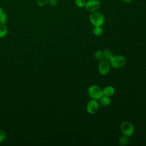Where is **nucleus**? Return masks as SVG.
<instances>
[{"mask_svg":"<svg viewBox=\"0 0 146 146\" xmlns=\"http://www.w3.org/2000/svg\"><path fill=\"white\" fill-rule=\"evenodd\" d=\"M103 56H104V59L110 60L112 56H113V54L111 51H110L108 49H105L103 51Z\"/></svg>","mask_w":146,"mask_h":146,"instance_id":"f8f14e48","label":"nucleus"},{"mask_svg":"<svg viewBox=\"0 0 146 146\" xmlns=\"http://www.w3.org/2000/svg\"><path fill=\"white\" fill-rule=\"evenodd\" d=\"M86 1V0H75V3L77 7L83 8L85 7Z\"/></svg>","mask_w":146,"mask_h":146,"instance_id":"dca6fc26","label":"nucleus"},{"mask_svg":"<svg viewBox=\"0 0 146 146\" xmlns=\"http://www.w3.org/2000/svg\"><path fill=\"white\" fill-rule=\"evenodd\" d=\"M126 58L121 55H113L109 60L111 66L114 68H120L124 66L126 63Z\"/></svg>","mask_w":146,"mask_h":146,"instance_id":"f03ea898","label":"nucleus"},{"mask_svg":"<svg viewBox=\"0 0 146 146\" xmlns=\"http://www.w3.org/2000/svg\"><path fill=\"white\" fill-rule=\"evenodd\" d=\"M9 20V17L7 14L3 11L1 14H0V23L6 25Z\"/></svg>","mask_w":146,"mask_h":146,"instance_id":"ddd939ff","label":"nucleus"},{"mask_svg":"<svg viewBox=\"0 0 146 146\" xmlns=\"http://www.w3.org/2000/svg\"><path fill=\"white\" fill-rule=\"evenodd\" d=\"M49 0H36V3L38 6L42 7L48 3Z\"/></svg>","mask_w":146,"mask_h":146,"instance_id":"a211bd4d","label":"nucleus"},{"mask_svg":"<svg viewBox=\"0 0 146 146\" xmlns=\"http://www.w3.org/2000/svg\"><path fill=\"white\" fill-rule=\"evenodd\" d=\"M0 2H1V0H0Z\"/></svg>","mask_w":146,"mask_h":146,"instance_id":"5701e85b","label":"nucleus"},{"mask_svg":"<svg viewBox=\"0 0 146 146\" xmlns=\"http://www.w3.org/2000/svg\"><path fill=\"white\" fill-rule=\"evenodd\" d=\"M103 32V30L102 26H95L93 29V33L96 36H100Z\"/></svg>","mask_w":146,"mask_h":146,"instance_id":"4468645a","label":"nucleus"},{"mask_svg":"<svg viewBox=\"0 0 146 146\" xmlns=\"http://www.w3.org/2000/svg\"><path fill=\"white\" fill-rule=\"evenodd\" d=\"M119 143L121 146L127 145L129 143V137L124 135L120 136L119 140Z\"/></svg>","mask_w":146,"mask_h":146,"instance_id":"9d476101","label":"nucleus"},{"mask_svg":"<svg viewBox=\"0 0 146 146\" xmlns=\"http://www.w3.org/2000/svg\"><path fill=\"white\" fill-rule=\"evenodd\" d=\"M3 11V9H2V8L1 7H0V14H1Z\"/></svg>","mask_w":146,"mask_h":146,"instance_id":"412c9836","label":"nucleus"},{"mask_svg":"<svg viewBox=\"0 0 146 146\" xmlns=\"http://www.w3.org/2000/svg\"><path fill=\"white\" fill-rule=\"evenodd\" d=\"M48 3L51 6H56L58 5L57 0H49Z\"/></svg>","mask_w":146,"mask_h":146,"instance_id":"6ab92c4d","label":"nucleus"},{"mask_svg":"<svg viewBox=\"0 0 146 146\" xmlns=\"http://www.w3.org/2000/svg\"><path fill=\"white\" fill-rule=\"evenodd\" d=\"M8 32V29L5 25L0 23V38H4L6 36Z\"/></svg>","mask_w":146,"mask_h":146,"instance_id":"9b49d317","label":"nucleus"},{"mask_svg":"<svg viewBox=\"0 0 146 146\" xmlns=\"http://www.w3.org/2000/svg\"><path fill=\"white\" fill-rule=\"evenodd\" d=\"M100 7V2L98 0H88L86 1L85 5L86 9L90 12L98 11Z\"/></svg>","mask_w":146,"mask_h":146,"instance_id":"39448f33","label":"nucleus"},{"mask_svg":"<svg viewBox=\"0 0 146 146\" xmlns=\"http://www.w3.org/2000/svg\"><path fill=\"white\" fill-rule=\"evenodd\" d=\"M94 56L95 58L99 61L102 60L103 59H104V56H103V51L101 50H98L94 54Z\"/></svg>","mask_w":146,"mask_h":146,"instance_id":"2eb2a0df","label":"nucleus"},{"mask_svg":"<svg viewBox=\"0 0 146 146\" xmlns=\"http://www.w3.org/2000/svg\"><path fill=\"white\" fill-rule=\"evenodd\" d=\"M120 130L123 135L131 137L134 133L135 127L131 122L124 121L120 125Z\"/></svg>","mask_w":146,"mask_h":146,"instance_id":"20e7f679","label":"nucleus"},{"mask_svg":"<svg viewBox=\"0 0 146 146\" xmlns=\"http://www.w3.org/2000/svg\"><path fill=\"white\" fill-rule=\"evenodd\" d=\"M99 102L100 103L102 106L106 107L108 106L111 103V99L110 97L106 96V95H103L100 99H99Z\"/></svg>","mask_w":146,"mask_h":146,"instance_id":"1a4fd4ad","label":"nucleus"},{"mask_svg":"<svg viewBox=\"0 0 146 146\" xmlns=\"http://www.w3.org/2000/svg\"><path fill=\"white\" fill-rule=\"evenodd\" d=\"M99 107V103L97 102V100L92 99L87 103L86 110L89 113L94 114L98 111Z\"/></svg>","mask_w":146,"mask_h":146,"instance_id":"0eeeda50","label":"nucleus"},{"mask_svg":"<svg viewBox=\"0 0 146 146\" xmlns=\"http://www.w3.org/2000/svg\"><path fill=\"white\" fill-rule=\"evenodd\" d=\"M6 137V132L3 130L0 129V143L3 142L5 140Z\"/></svg>","mask_w":146,"mask_h":146,"instance_id":"f3484780","label":"nucleus"},{"mask_svg":"<svg viewBox=\"0 0 146 146\" xmlns=\"http://www.w3.org/2000/svg\"><path fill=\"white\" fill-rule=\"evenodd\" d=\"M2 1H7V0H2Z\"/></svg>","mask_w":146,"mask_h":146,"instance_id":"4be33fe9","label":"nucleus"},{"mask_svg":"<svg viewBox=\"0 0 146 146\" xmlns=\"http://www.w3.org/2000/svg\"><path fill=\"white\" fill-rule=\"evenodd\" d=\"M103 95L111 97L115 93V88L111 86H106L103 89Z\"/></svg>","mask_w":146,"mask_h":146,"instance_id":"6e6552de","label":"nucleus"},{"mask_svg":"<svg viewBox=\"0 0 146 146\" xmlns=\"http://www.w3.org/2000/svg\"><path fill=\"white\" fill-rule=\"evenodd\" d=\"M110 63L109 60L103 59L100 61V63L99 64V72L102 75H106L108 74L110 71Z\"/></svg>","mask_w":146,"mask_h":146,"instance_id":"423d86ee","label":"nucleus"},{"mask_svg":"<svg viewBox=\"0 0 146 146\" xmlns=\"http://www.w3.org/2000/svg\"><path fill=\"white\" fill-rule=\"evenodd\" d=\"M88 93L89 96L93 99L98 100L103 95V90L96 85H92L88 89Z\"/></svg>","mask_w":146,"mask_h":146,"instance_id":"7ed1b4c3","label":"nucleus"},{"mask_svg":"<svg viewBox=\"0 0 146 146\" xmlns=\"http://www.w3.org/2000/svg\"><path fill=\"white\" fill-rule=\"evenodd\" d=\"M123 2L125 3H131L132 2V0H121Z\"/></svg>","mask_w":146,"mask_h":146,"instance_id":"aec40b11","label":"nucleus"},{"mask_svg":"<svg viewBox=\"0 0 146 146\" xmlns=\"http://www.w3.org/2000/svg\"><path fill=\"white\" fill-rule=\"evenodd\" d=\"M89 19L91 23L94 27L102 26L104 23L105 18L104 15L98 10L91 13L89 16Z\"/></svg>","mask_w":146,"mask_h":146,"instance_id":"f257e3e1","label":"nucleus"}]
</instances>
